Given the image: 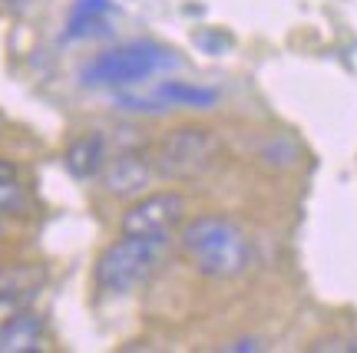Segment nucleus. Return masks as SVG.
Segmentation results:
<instances>
[{
  "label": "nucleus",
  "mask_w": 357,
  "mask_h": 353,
  "mask_svg": "<svg viewBox=\"0 0 357 353\" xmlns=\"http://www.w3.org/2000/svg\"><path fill=\"white\" fill-rule=\"evenodd\" d=\"M182 251L192 258L199 274L215 281H231L252 265V241L242 225L225 214H202L182 228Z\"/></svg>",
  "instance_id": "obj_1"
},
{
  "label": "nucleus",
  "mask_w": 357,
  "mask_h": 353,
  "mask_svg": "<svg viewBox=\"0 0 357 353\" xmlns=\"http://www.w3.org/2000/svg\"><path fill=\"white\" fill-rule=\"evenodd\" d=\"M169 258V235L146 238V235H123L113 241L96 261V284L109 294H132L146 288L159 274Z\"/></svg>",
  "instance_id": "obj_2"
},
{
  "label": "nucleus",
  "mask_w": 357,
  "mask_h": 353,
  "mask_svg": "<svg viewBox=\"0 0 357 353\" xmlns=\"http://www.w3.org/2000/svg\"><path fill=\"white\" fill-rule=\"evenodd\" d=\"M178 60L172 50L155 47V43H123L113 50L93 56L83 66V86L93 89H129L153 79L162 70H172Z\"/></svg>",
  "instance_id": "obj_3"
},
{
  "label": "nucleus",
  "mask_w": 357,
  "mask_h": 353,
  "mask_svg": "<svg viewBox=\"0 0 357 353\" xmlns=\"http://www.w3.org/2000/svg\"><path fill=\"white\" fill-rule=\"evenodd\" d=\"M222 159V142L212 129L178 126L166 132L153 155V168L166 182H192L208 175Z\"/></svg>",
  "instance_id": "obj_4"
},
{
  "label": "nucleus",
  "mask_w": 357,
  "mask_h": 353,
  "mask_svg": "<svg viewBox=\"0 0 357 353\" xmlns=\"http://www.w3.org/2000/svg\"><path fill=\"white\" fill-rule=\"evenodd\" d=\"M185 195L178 191H153V195H139V202L129 205L123 214V235H146V238H162L172 235L182 221H185Z\"/></svg>",
  "instance_id": "obj_5"
},
{
  "label": "nucleus",
  "mask_w": 357,
  "mask_h": 353,
  "mask_svg": "<svg viewBox=\"0 0 357 353\" xmlns=\"http://www.w3.org/2000/svg\"><path fill=\"white\" fill-rule=\"evenodd\" d=\"M100 175H102V189L109 191L113 198H139L149 189L155 168L146 152L126 149L119 155H113V159H106Z\"/></svg>",
  "instance_id": "obj_6"
},
{
  "label": "nucleus",
  "mask_w": 357,
  "mask_h": 353,
  "mask_svg": "<svg viewBox=\"0 0 357 353\" xmlns=\"http://www.w3.org/2000/svg\"><path fill=\"white\" fill-rule=\"evenodd\" d=\"M43 340H47V324L33 307H26L24 314H17L10 324L0 327V353H37L43 350Z\"/></svg>",
  "instance_id": "obj_7"
},
{
  "label": "nucleus",
  "mask_w": 357,
  "mask_h": 353,
  "mask_svg": "<svg viewBox=\"0 0 357 353\" xmlns=\"http://www.w3.org/2000/svg\"><path fill=\"white\" fill-rule=\"evenodd\" d=\"M106 139L100 132H86L77 142H70V149L63 152V165L73 178H96L106 165Z\"/></svg>",
  "instance_id": "obj_8"
},
{
  "label": "nucleus",
  "mask_w": 357,
  "mask_h": 353,
  "mask_svg": "<svg viewBox=\"0 0 357 353\" xmlns=\"http://www.w3.org/2000/svg\"><path fill=\"white\" fill-rule=\"evenodd\" d=\"M113 13V0H77L73 3V17L66 26L70 40H86V37H102L109 26L106 17Z\"/></svg>",
  "instance_id": "obj_9"
},
{
  "label": "nucleus",
  "mask_w": 357,
  "mask_h": 353,
  "mask_svg": "<svg viewBox=\"0 0 357 353\" xmlns=\"http://www.w3.org/2000/svg\"><path fill=\"white\" fill-rule=\"evenodd\" d=\"M155 100L166 102L169 109L172 106H185V109H212L218 102V93L208 86H195V83H185V79H166L155 89Z\"/></svg>",
  "instance_id": "obj_10"
},
{
  "label": "nucleus",
  "mask_w": 357,
  "mask_h": 353,
  "mask_svg": "<svg viewBox=\"0 0 357 353\" xmlns=\"http://www.w3.org/2000/svg\"><path fill=\"white\" fill-rule=\"evenodd\" d=\"M37 294L33 290H13V288H0V327L10 324L17 314H24L26 307H33Z\"/></svg>",
  "instance_id": "obj_11"
},
{
  "label": "nucleus",
  "mask_w": 357,
  "mask_h": 353,
  "mask_svg": "<svg viewBox=\"0 0 357 353\" xmlns=\"http://www.w3.org/2000/svg\"><path fill=\"white\" fill-rule=\"evenodd\" d=\"M26 202V191L17 178H0V214L20 212Z\"/></svg>",
  "instance_id": "obj_12"
},
{
  "label": "nucleus",
  "mask_w": 357,
  "mask_h": 353,
  "mask_svg": "<svg viewBox=\"0 0 357 353\" xmlns=\"http://www.w3.org/2000/svg\"><path fill=\"white\" fill-rule=\"evenodd\" d=\"M0 178H17V165L7 162V159H0Z\"/></svg>",
  "instance_id": "obj_13"
},
{
  "label": "nucleus",
  "mask_w": 357,
  "mask_h": 353,
  "mask_svg": "<svg viewBox=\"0 0 357 353\" xmlns=\"http://www.w3.org/2000/svg\"><path fill=\"white\" fill-rule=\"evenodd\" d=\"M225 350H258V340H235V343H229Z\"/></svg>",
  "instance_id": "obj_14"
},
{
  "label": "nucleus",
  "mask_w": 357,
  "mask_h": 353,
  "mask_svg": "<svg viewBox=\"0 0 357 353\" xmlns=\"http://www.w3.org/2000/svg\"><path fill=\"white\" fill-rule=\"evenodd\" d=\"M337 350H351V353H357V334H354V337H351V340H347V343H341Z\"/></svg>",
  "instance_id": "obj_15"
},
{
  "label": "nucleus",
  "mask_w": 357,
  "mask_h": 353,
  "mask_svg": "<svg viewBox=\"0 0 357 353\" xmlns=\"http://www.w3.org/2000/svg\"><path fill=\"white\" fill-rule=\"evenodd\" d=\"M0 228H3V225H0Z\"/></svg>",
  "instance_id": "obj_16"
}]
</instances>
